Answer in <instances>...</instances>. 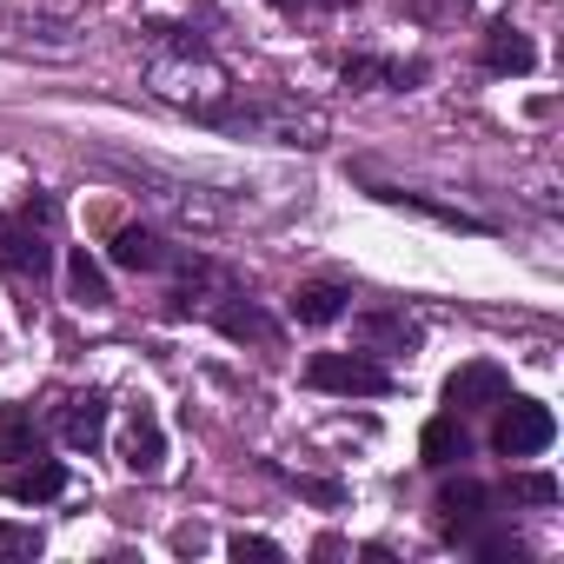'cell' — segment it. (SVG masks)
I'll list each match as a JSON object with an SVG mask.
<instances>
[{"mask_svg": "<svg viewBox=\"0 0 564 564\" xmlns=\"http://www.w3.org/2000/svg\"><path fill=\"white\" fill-rule=\"evenodd\" d=\"M306 386L313 392H346V399H386L392 372L366 352H313L306 359Z\"/></svg>", "mask_w": 564, "mask_h": 564, "instance_id": "obj_1", "label": "cell"}, {"mask_svg": "<svg viewBox=\"0 0 564 564\" xmlns=\"http://www.w3.org/2000/svg\"><path fill=\"white\" fill-rule=\"evenodd\" d=\"M47 226H54V206H47V199H34L8 232H0V265H8L14 279H47V272H54Z\"/></svg>", "mask_w": 564, "mask_h": 564, "instance_id": "obj_2", "label": "cell"}, {"mask_svg": "<svg viewBox=\"0 0 564 564\" xmlns=\"http://www.w3.org/2000/svg\"><path fill=\"white\" fill-rule=\"evenodd\" d=\"M551 438H557L551 405H538V399H505V405H498V432H491V445H498L505 458H531V452H544Z\"/></svg>", "mask_w": 564, "mask_h": 564, "instance_id": "obj_3", "label": "cell"}, {"mask_svg": "<svg viewBox=\"0 0 564 564\" xmlns=\"http://www.w3.org/2000/svg\"><path fill=\"white\" fill-rule=\"evenodd\" d=\"M491 505H498V498H491L478 478H458V485H445V491H438V531H445L452 544H471V538L498 518Z\"/></svg>", "mask_w": 564, "mask_h": 564, "instance_id": "obj_4", "label": "cell"}, {"mask_svg": "<svg viewBox=\"0 0 564 564\" xmlns=\"http://www.w3.org/2000/svg\"><path fill=\"white\" fill-rule=\"evenodd\" d=\"M67 491V465L54 458H14V465H0V498H14V505H47Z\"/></svg>", "mask_w": 564, "mask_h": 564, "instance_id": "obj_5", "label": "cell"}, {"mask_svg": "<svg viewBox=\"0 0 564 564\" xmlns=\"http://www.w3.org/2000/svg\"><path fill=\"white\" fill-rule=\"evenodd\" d=\"M511 399V379L498 372V366H458L452 379H445V405L452 412H485V405H505Z\"/></svg>", "mask_w": 564, "mask_h": 564, "instance_id": "obj_6", "label": "cell"}, {"mask_svg": "<svg viewBox=\"0 0 564 564\" xmlns=\"http://www.w3.org/2000/svg\"><path fill=\"white\" fill-rule=\"evenodd\" d=\"M61 438L74 452H100V438H107V392H74L61 405Z\"/></svg>", "mask_w": 564, "mask_h": 564, "instance_id": "obj_7", "label": "cell"}, {"mask_svg": "<svg viewBox=\"0 0 564 564\" xmlns=\"http://www.w3.org/2000/svg\"><path fill=\"white\" fill-rule=\"evenodd\" d=\"M419 458H425L432 471H452V465L471 458V432L458 425V412H438V419L419 432Z\"/></svg>", "mask_w": 564, "mask_h": 564, "instance_id": "obj_8", "label": "cell"}, {"mask_svg": "<svg viewBox=\"0 0 564 564\" xmlns=\"http://www.w3.org/2000/svg\"><path fill=\"white\" fill-rule=\"evenodd\" d=\"M485 67H491V74H531V67H538V47H531L511 21H491V34H485Z\"/></svg>", "mask_w": 564, "mask_h": 564, "instance_id": "obj_9", "label": "cell"}, {"mask_svg": "<svg viewBox=\"0 0 564 564\" xmlns=\"http://www.w3.org/2000/svg\"><path fill=\"white\" fill-rule=\"evenodd\" d=\"M160 458H166V432H160V419H153L147 405H133V425H127V471L153 478Z\"/></svg>", "mask_w": 564, "mask_h": 564, "instance_id": "obj_10", "label": "cell"}, {"mask_svg": "<svg viewBox=\"0 0 564 564\" xmlns=\"http://www.w3.org/2000/svg\"><path fill=\"white\" fill-rule=\"evenodd\" d=\"M346 286H333V279H319V286H300L293 293V319L300 326H333V319H346Z\"/></svg>", "mask_w": 564, "mask_h": 564, "instance_id": "obj_11", "label": "cell"}, {"mask_svg": "<svg viewBox=\"0 0 564 564\" xmlns=\"http://www.w3.org/2000/svg\"><path fill=\"white\" fill-rule=\"evenodd\" d=\"M372 80H386V87H419V80H425V61H372V54L346 61V87H372Z\"/></svg>", "mask_w": 564, "mask_h": 564, "instance_id": "obj_12", "label": "cell"}, {"mask_svg": "<svg viewBox=\"0 0 564 564\" xmlns=\"http://www.w3.org/2000/svg\"><path fill=\"white\" fill-rule=\"evenodd\" d=\"M14 458H41V425H34L28 405L0 412V465H14Z\"/></svg>", "mask_w": 564, "mask_h": 564, "instance_id": "obj_13", "label": "cell"}, {"mask_svg": "<svg viewBox=\"0 0 564 564\" xmlns=\"http://www.w3.org/2000/svg\"><path fill=\"white\" fill-rule=\"evenodd\" d=\"M359 346H372V352H386V346L392 352H412L419 346V326L405 313H366L359 319Z\"/></svg>", "mask_w": 564, "mask_h": 564, "instance_id": "obj_14", "label": "cell"}, {"mask_svg": "<svg viewBox=\"0 0 564 564\" xmlns=\"http://www.w3.org/2000/svg\"><path fill=\"white\" fill-rule=\"evenodd\" d=\"M113 259H120L127 272H160L173 252H166V246H160L147 226H127V232H113Z\"/></svg>", "mask_w": 564, "mask_h": 564, "instance_id": "obj_15", "label": "cell"}, {"mask_svg": "<svg viewBox=\"0 0 564 564\" xmlns=\"http://www.w3.org/2000/svg\"><path fill=\"white\" fill-rule=\"evenodd\" d=\"M206 319H213L226 339H272V319H265V313H252V306H239V300L206 306Z\"/></svg>", "mask_w": 564, "mask_h": 564, "instance_id": "obj_16", "label": "cell"}, {"mask_svg": "<svg viewBox=\"0 0 564 564\" xmlns=\"http://www.w3.org/2000/svg\"><path fill=\"white\" fill-rule=\"evenodd\" d=\"M67 286H74V300H87V306H113L107 279H100V265H94L87 252H74V259H67Z\"/></svg>", "mask_w": 564, "mask_h": 564, "instance_id": "obj_17", "label": "cell"}, {"mask_svg": "<svg viewBox=\"0 0 564 564\" xmlns=\"http://www.w3.org/2000/svg\"><path fill=\"white\" fill-rule=\"evenodd\" d=\"M511 498H524V505H557V478H551V471H524V478H511Z\"/></svg>", "mask_w": 564, "mask_h": 564, "instance_id": "obj_18", "label": "cell"}, {"mask_svg": "<svg viewBox=\"0 0 564 564\" xmlns=\"http://www.w3.org/2000/svg\"><path fill=\"white\" fill-rule=\"evenodd\" d=\"M232 557H239V564H246V557H252V564H279L286 551H279L272 538H246V531H239V538H232Z\"/></svg>", "mask_w": 564, "mask_h": 564, "instance_id": "obj_19", "label": "cell"}, {"mask_svg": "<svg viewBox=\"0 0 564 564\" xmlns=\"http://www.w3.org/2000/svg\"><path fill=\"white\" fill-rule=\"evenodd\" d=\"M34 551H41L34 531H0V557H34Z\"/></svg>", "mask_w": 564, "mask_h": 564, "instance_id": "obj_20", "label": "cell"}, {"mask_svg": "<svg viewBox=\"0 0 564 564\" xmlns=\"http://www.w3.org/2000/svg\"><path fill=\"white\" fill-rule=\"evenodd\" d=\"M293 485H300V491H306L313 505H339V498H346V491H339L333 478H293Z\"/></svg>", "mask_w": 564, "mask_h": 564, "instance_id": "obj_21", "label": "cell"}, {"mask_svg": "<svg viewBox=\"0 0 564 564\" xmlns=\"http://www.w3.org/2000/svg\"><path fill=\"white\" fill-rule=\"evenodd\" d=\"M279 8H300V0H279Z\"/></svg>", "mask_w": 564, "mask_h": 564, "instance_id": "obj_22", "label": "cell"}]
</instances>
